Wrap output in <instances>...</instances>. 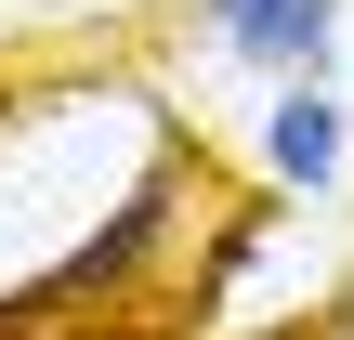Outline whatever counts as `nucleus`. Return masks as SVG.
I'll return each instance as SVG.
<instances>
[{
  "label": "nucleus",
  "instance_id": "3",
  "mask_svg": "<svg viewBox=\"0 0 354 340\" xmlns=\"http://www.w3.org/2000/svg\"><path fill=\"white\" fill-rule=\"evenodd\" d=\"M328 157H342V105L328 92H289L276 105V170L289 183H328Z\"/></svg>",
  "mask_w": 354,
  "mask_h": 340
},
{
  "label": "nucleus",
  "instance_id": "2",
  "mask_svg": "<svg viewBox=\"0 0 354 340\" xmlns=\"http://www.w3.org/2000/svg\"><path fill=\"white\" fill-rule=\"evenodd\" d=\"M210 13H223V39L263 52V66H315V52H328V0H210Z\"/></svg>",
  "mask_w": 354,
  "mask_h": 340
},
{
  "label": "nucleus",
  "instance_id": "1",
  "mask_svg": "<svg viewBox=\"0 0 354 340\" xmlns=\"http://www.w3.org/2000/svg\"><path fill=\"white\" fill-rule=\"evenodd\" d=\"M158 236H171V183H145V197H131V210H118L105 236H79V249H66V262H53L39 288H13V301H26V328H53V314H79L92 288H131V275L158 262Z\"/></svg>",
  "mask_w": 354,
  "mask_h": 340
}]
</instances>
